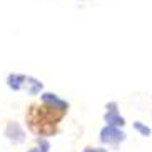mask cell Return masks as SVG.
<instances>
[{"mask_svg": "<svg viewBox=\"0 0 152 152\" xmlns=\"http://www.w3.org/2000/svg\"><path fill=\"white\" fill-rule=\"evenodd\" d=\"M69 112V102L52 92H44L40 102H30L25 110V122L32 134L45 139L58 132V125Z\"/></svg>", "mask_w": 152, "mask_h": 152, "instance_id": "1", "label": "cell"}, {"mask_svg": "<svg viewBox=\"0 0 152 152\" xmlns=\"http://www.w3.org/2000/svg\"><path fill=\"white\" fill-rule=\"evenodd\" d=\"M7 85L12 90H17V92L18 90H23L28 95L40 94L42 89H44V84L39 79L30 77V75H23V74H10L7 77Z\"/></svg>", "mask_w": 152, "mask_h": 152, "instance_id": "2", "label": "cell"}, {"mask_svg": "<svg viewBox=\"0 0 152 152\" xmlns=\"http://www.w3.org/2000/svg\"><path fill=\"white\" fill-rule=\"evenodd\" d=\"M125 140V132L117 127H109L105 125L102 130H100V142L112 145V147H117L121 142Z\"/></svg>", "mask_w": 152, "mask_h": 152, "instance_id": "3", "label": "cell"}, {"mask_svg": "<svg viewBox=\"0 0 152 152\" xmlns=\"http://www.w3.org/2000/svg\"><path fill=\"white\" fill-rule=\"evenodd\" d=\"M5 135L14 144H20L25 140V132L20 127V124H17V122H9L7 124V127H5Z\"/></svg>", "mask_w": 152, "mask_h": 152, "instance_id": "4", "label": "cell"}, {"mask_svg": "<svg viewBox=\"0 0 152 152\" xmlns=\"http://www.w3.org/2000/svg\"><path fill=\"white\" fill-rule=\"evenodd\" d=\"M104 121L107 122L109 127H117V129H121L122 125L125 124V119L117 110H107L105 115H104Z\"/></svg>", "mask_w": 152, "mask_h": 152, "instance_id": "5", "label": "cell"}, {"mask_svg": "<svg viewBox=\"0 0 152 152\" xmlns=\"http://www.w3.org/2000/svg\"><path fill=\"white\" fill-rule=\"evenodd\" d=\"M49 149H50L49 140H45V139H37V145L28 149L27 152H49Z\"/></svg>", "mask_w": 152, "mask_h": 152, "instance_id": "6", "label": "cell"}, {"mask_svg": "<svg viewBox=\"0 0 152 152\" xmlns=\"http://www.w3.org/2000/svg\"><path fill=\"white\" fill-rule=\"evenodd\" d=\"M134 129L137 130L140 135H144V137H149L151 135V127H147L145 124H142V122H134Z\"/></svg>", "mask_w": 152, "mask_h": 152, "instance_id": "7", "label": "cell"}, {"mask_svg": "<svg viewBox=\"0 0 152 152\" xmlns=\"http://www.w3.org/2000/svg\"><path fill=\"white\" fill-rule=\"evenodd\" d=\"M82 152H107V149H102V147H85Z\"/></svg>", "mask_w": 152, "mask_h": 152, "instance_id": "8", "label": "cell"}]
</instances>
